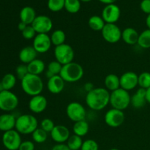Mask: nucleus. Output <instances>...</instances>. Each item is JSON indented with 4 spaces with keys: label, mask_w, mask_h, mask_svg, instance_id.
<instances>
[{
    "label": "nucleus",
    "mask_w": 150,
    "mask_h": 150,
    "mask_svg": "<svg viewBox=\"0 0 150 150\" xmlns=\"http://www.w3.org/2000/svg\"><path fill=\"white\" fill-rule=\"evenodd\" d=\"M19 100L17 95L11 91L0 92V110L4 112H11L18 107Z\"/></svg>",
    "instance_id": "6"
},
{
    "label": "nucleus",
    "mask_w": 150,
    "mask_h": 150,
    "mask_svg": "<svg viewBox=\"0 0 150 150\" xmlns=\"http://www.w3.org/2000/svg\"><path fill=\"white\" fill-rule=\"evenodd\" d=\"M140 8L145 14L150 15V0H142L140 3Z\"/></svg>",
    "instance_id": "42"
},
{
    "label": "nucleus",
    "mask_w": 150,
    "mask_h": 150,
    "mask_svg": "<svg viewBox=\"0 0 150 150\" xmlns=\"http://www.w3.org/2000/svg\"><path fill=\"white\" fill-rule=\"evenodd\" d=\"M29 108L34 114H41L43 112L48 105L46 98L42 95H35L31 98L29 101Z\"/></svg>",
    "instance_id": "17"
},
{
    "label": "nucleus",
    "mask_w": 150,
    "mask_h": 150,
    "mask_svg": "<svg viewBox=\"0 0 150 150\" xmlns=\"http://www.w3.org/2000/svg\"><path fill=\"white\" fill-rule=\"evenodd\" d=\"M35 146L34 142L32 141H23L21 142L18 150H35Z\"/></svg>",
    "instance_id": "41"
},
{
    "label": "nucleus",
    "mask_w": 150,
    "mask_h": 150,
    "mask_svg": "<svg viewBox=\"0 0 150 150\" xmlns=\"http://www.w3.org/2000/svg\"><path fill=\"white\" fill-rule=\"evenodd\" d=\"M139 86L144 89L150 87V73L143 72L139 75Z\"/></svg>",
    "instance_id": "36"
},
{
    "label": "nucleus",
    "mask_w": 150,
    "mask_h": 150,
    "mask_svg": "<svg viewBox=\"0 0 150 150\" xmlns=\"http://www.w3.org/2000/svg\"><path fill=\"white\" fill-rule=\"evenodd\" d=\"M109 150H119L118 149H117V148H112V149H109Z\"/></svg>",
    "instance_id": "50"
},
{
    "label": "nucleus",
    "mask_w": 150,
    "mask_h": 150,
    "mask_svg": "<svg viewBox=\"0 0 150 150\" xmlns=\"http://www.w3.org/2000/svg\"><path fill=\"white\" fill-rule=\"evenodd\" d=\"M52 140L57 144H64L67 142L70 136L68 127L62 125H55L52 131L50 133Z\"/></svg>",
    "instance_id": "16"
},
{
    "label": "nucleus",
    "mask_w": 150,
    "mask_h": 150,
    "mask_svg": "<svg viewBox=\"0 0 150 150\" xmlns=\"http://www.w3.org/2000/svg\"><path fill=\"white\" fill-rule=\"evenodd\" d=\"M16 117L10 113H4L0 115V130L7 132L15 129L16 123Z\"/></svg>",
    "instance_id": "19"
},
{
    "label": "nucleus",
    "mask_w": 150,
    "mask_h": 150,
    "mask_svg": "<svg viewBox=\"0 0 150 150\" xmlns=\"http://www.w3.org/2000/svg\"><path fill=\"white\" fill-rule=\"evenodd\" d=\"M38 54V53L37 52L36 50L33 48L32 45V46H30V45L25 46L19 52V60L21 62L22 64H28L31 62L37 59Z\"/></svg>",
    "instance_id": "20"
},
{
    "label": "nucleus",
    "mask_w": 150,
    "mask_h": 150,
    "mask_svg": "<svg viewBox=\"0 0 150 150\" xmlns=\"http://www.w3.org/2000/svg\"><path fill=\"white\" fill-rule=\"evenodd\" d=\"M50 38H51V43L55 47L65 43V32L62 30V29H56V30H54L51 33V35H50Z\"/></svg>",
    "instance_id": "30"
},
{
    "label": "nucleus",
    "mask_w": 150,
    "mask_h": 150,
    "mask_svg": "<svg viewBox=\"0 0 150 150\" xmlns=\"http://www.w3.org/2000/svg\"><path fill=\"white\" fill-rule=\"evenodd\" d=\"M65 0H48L47 6L48 10L54 13L61 11L64 8Z\"/></svg>",
    "instance_id": "35"
},
{
    "label": "nucleus",
    "mask_w": 150,
    "mask_h": 150,
    "mask_svg": "<svg viewBox=\"0 0 150 150\" xmlns=\"http://www.w3.org/2000/svg\"><path fill=\"white\" fill-rule=\"evenodd\" d=\"M2 144L7 150H18L21 144V136L16 130L4 132L2 135Z\"/></svg>",
    "instance_id": "10"
},
{
    "label": "nucleus",
    "mask_w": 150,
    "mask_h": 150,
    "mask_svg": "<svg viewBox=\"0 0 150 150\" xmlns=\"http://www.w3.org/2000/svg\"><path fill=\"white\" fill-rule=\"evenodd\" d=\"M81 150H99V145L93 139H86L83 141Z\"/></svg>",
    "instance_id": "37"
},
{
    "label": "nucleus",
    "mask_w": 150,
    "mask_h": 150,
    "mask_svg": "<svg viewBox=\"0 0 150 150\" xmlns=\"http://www.w3.org/2000/svg\"><path fill=\"white\" fill-rule=\"evenodd\" d=\"M32 139L35 143L42 144L46 142L48 139V133L40 127H38L32 133Z\"/></svg>",
    "instance_id": "34"
},
{
    "label": "nucleus",
    "mask_w": 150,
    "mask_h": 150,
    "mask_svg": "<svg viewBox=\"0 0 150 150\" xmlns=\"http://www.w3.org/2000/svg\"><path fill=\"white\" fill-rule=\"evenodd\" d=\"M125 116L123 111L111 108L106 111L104 116V121L105 124L111 127H118L123 124L125 121Z\"/></svg>",
    "instance_id": "11"
},
{
    "label": "nucleus",
    "mask_w": 150,
    "mask_h": 150,
    "mask_svg": "<svg viewBox=\"0 0 150 150\" xmlns=\"http://www.w3.org/2000/svg\"><path fill=\"white\" fill-rule=\"evenodd\" d=\"M66 114L69 120L76 122L86 120L87 112L85 107L79 102H71L67 105Z\"/></svg>",
    "instance_id": "8"
},
{
    "label": "nucleus",
    "mask_w": 150,
    "mask_h": 150,
    "mask_svg": "<svg viewBox=\"0 0 150 150\" xmlns=\"http://www.w3.org/2000/svg\"><path fill=\"white\" fill-rule=\"evenodd\" d=\"M51 150H70L65 144H57Z\"/></svg>",
    "instance_id": "43"
},
{
    "label": "nucleus",
    "mask_w": 150,
    "mask_h": 150,
    "mask_svg": "<svg viewBox=\"0 0 150 150\" xmlns=\"http://www.w3.org/2000/svg\"><path fill=\"white\" fill-rule=\"evenodd\" d=\"M81 2H89V1H91L92 0H80Z\"/></svg>",
    "instance_id": "49"
},
{
    "label": "nucleus",
    "mask_w": 150,
    "mask_h": 150,
    "mask_svg": "<svg viewBox=\"0 0 150 150\" xmlns=\"http://www.w3.org/2000/svg\"><path fill=\"white\" fill-rule=\"evenodd\" d=\"M105 88L109 92H114L120 88V79L118 76L114 73H110L104 79Z\"/></svg>",
    "instance_id": "24"
},
{
    "label": "nucleus",
    "mask_w": 150,
    "mask_h": 150,
    "mask_svg": "<svg viewBox=\"0 0 150 150\" xmlns=\"http://www.w3.org/2000/svg\"><path fill=\"white\" fill-rule=\"evenodd\" d=\"M121 16L120 7L114 4H107L103 7L101 13V17L105 23H116Z\"/></svg>",
    "instance_id": "13"
},
{
    "label": "nucleus",
    "mask_w": 150,
    "mask_h": 150,
    "mask_svg": "<svg viewBox=\"0 0 150 150\" xmlns=\"http://www.w3.org/2000/svg\"><path fill=\"white\" fill-rule=\"evenodd\" d=\"M22 37L26 40H33L37 35V32L32 27V25H28L26 29L21 32Z\"/></svg>",
    "instance_id": "40"
},
{
    "label": "nucleus",
    "mask_w": 150,
    "mask_h": 150,
    "mask_svg": "<svg viewBox=\"0 0 150 150\" xmlns=\"http://www.w3.org/2000/svg\"><path fill=\"white\" fill-rule=\"evenodd\" d=\"M65 81L62 79V78L58 76H53L51 79H48L47 82V89L48 92L54 95H58L61 93L64 90Z\"/></svg>",
    "instance_id": "18"
},
{
    "label": "nucleus",
    "mask_w": 150,
    "mask_h": 150,
    "mask_svg": "<svg viewBox=\"0 0 150 150\" xmlns=\"http://www.w3.org/2000/svg\"><path fill=\"white\" fill-rule=\"evenodd\" d=\"M29 73L40 76L45 70V64L42 60L40 59H35L32 62L27 64Z\"/></svg>",
    "instance_id": "25"
},
{
    "label": "nucleus",
    "mask_w": 150,
    "mask_h": 150,
    "mask_svg": "<svg viewBox=\"0 0 150 150\" xmlns=\"http://www.w3.org/2000/svg\"><path fill=\"white\" fill-rule=\"evenodd\" d=\"M17 82V77L13 73H7L4 75L0 81L3 90L11 91L12 89L15 87Z\"/></svg>",
    "instance_id": "27"
},
{
    "label": "nucleus",
    "mask_w": 150,
    "mask_h": 150,
    "mask_svg": "<svg viewBox=\"0 0 150 150\" xmlns=\"http://www.w3.org/2000/svg\"><path fill=\"white\" fill-rule=\"evenodd\" d=\"M32 26L37 34H48L52 30L53 21L48 16L40 15L35 18Z\"/></svg>",
    "instance_id": "12"
},
{
    "label": "nucleus",
    "mask_w": 150,
    "mask_h": 150,
    "mask_svg": "<svg viewBox=\"0 0 150 150\" xmlns=\"http://www.w3.org/2000/svg\"><path fill=\"white\" fill-rule=\"evenodd\" d=\"M51 45V38L48 34H37L32 42V46L39 54L48 52Z\"/></svg>",
    "instance_id": "14"
},
{
    "label": "nucleus",
    "mask_w": 150,
    "mask_h": 150,
    "mask_svg": "<svg viewBox=\"0 0 150 150\" xmlns=\"http://www.w3.org/2000/svg\"><path fill=\"white\" fill-rule=\"evenodd\" d=\"M139 33L133 27H127L122 32V40L127 45H133L138 43Z\"/></svg>",
    "instance_id": "22"
},
{
    "label": "nucleus",
    "mask_w": 150,
    "mask_h": 150,
    "mask_svg": "<svg viewBox=\"0 0 150 150\" xmlns=\"http://www.w3.org/2000/svg\"><path fill=\"white\" fill-rule=\"evenodd\" d=\"M19 17L21 22L26 23V25H32L37 17L36 11L32 7L26 6L21 10Z\"/></svg>",
    "instance_id": "23"
},
{
    "label": "nucleus",
    "mask_w": 150,
    "mask_h": 150,
    "mask_svg": "<svg viewBox=\"0 0 150 150\" xmlns=\"http://www.w3.org/2000/svg\"><path fill=\"white\" fill-rule=\"evenodd\" d=\"M98 1H100V2L103 3V4H105V5H107V4H114V3L117 1V0H98Z\"/></svg>",
    "instance_id": "45"
},
{
    "label": "nucleus",
    "mask_w": 150,
    "mask_h": 150,
    "mask_svg": "<svg viewBox=\"0 0 150 150\" xmlns=\"http://www.w3.org/2000/svg\"><path fill=\"white\" fill-rule=\"evenodd\" d=\"M84 70L83 67L77 62H72L62 66L59 76L67 83H75L83 78Z\"/></svg>",
    "instance_id": "3"
},
{
    "label": "nucleus",
    "mask_w": 150,
    "mask_h": 150,
    "mask_svg": "<svg viewBox=\"0 0 150 150\" xmlns=\"http://www.w3.org/2000/svg\"><path fill=\"white\" fill-rule=\"evenodd\" d=\"M130 100L131 96L129 92L120 88L111 92L109 104L113 108L124 111L130 105Z\"/></svg>",
    "instance_id": "5"
},
{
    "label": "nucleus",
    "mask_w": 150,
    "mask_h": 150,
    "mask_svg": "<svg viewBox=\"0 0 150 150\" xmlns=\"http://www.w3.org/2000/svg\"><path fill=\"white\" fill-rule=\"evenodd\" d=\"M122 32L120 27L116 23H105L101 31V35L104 40L108 43H117L122 39Z\"/></svg>",
    "instance_id": "9"
},
{
    "label": "nucleus",
    "mask_w": 150,
    "mask_h": 150,
    "mask_svg": "<svg viewBox=\"0 0 150 150\" xmlns=\"http://www.w3.org/2000/svg\"><path fill=\"white\" fill-rule=\"evenodd\" d=\"M21 86L26 95L33 97L41 95L43 90L44 83L40 76L29 73L21 80Z\"/></svg>",
    "instance_id": "2"
},
{
    "label": "nucleus",
    "mask_w": 150,
    "mask_h": 150,
    "mask_svg": "<svg viewBox=\"0 0 150 150\" xmlns=\"http://www.w3.org/2000/svg\"><path fill=\"white\" fill-rule=\"evenodd\" d=\"M54 127H55L54 122L49 118L43 119L40 122V128H42L48 133H51Z\"/></svg>",
    "instance_id": "38"
},
{
    "label": "nucleus",
    "mask_w": 150,
    "mask_h": 150,
    "mask_svg": "<svg viewBox=\"0 0 150 150\" xmlns=\"http://www.w3.org/2000/svg\"><path fill=\"white\" fill-rule=\"evenodd\" d=\"M111 92L105 87L94 88L86 95L85 101L87 106L95 111H102L110 103Z\"/></svg>",
    "instance_id": "1"
},
{
    "label": "nucleus",
    "mask_w": 150,
    "mask_h": 150,
    "mask_svg": "<svg viewBox=\"0 0 150 150\" xmlns=\"http://www.w3.org/2000/svg\"><path fill=\"white\" fill-rule=\"evenodd\" d=\"M81 7V1L80 0H65L64 9L66 11L71 14L79 13Z\"/></svg>",
    "instance_id": "33"
},
{
    "label": "nucleus",
    "mask_w": 150,
    "mask_h": 150,
    "mask_svg": "<svg viewBox=\"0 0 150 150\" xmlns=\"http://www.w3.org/2000/svg\"><path fill=\"white\" fill-rule=\"evenodd\" d=\"M138 45L144 49L150 48V29H146L139 34Z\"/></svg>",
    "instance_id": "31"
},
{
    "label": "nucleus",
    "mask_w": 150,
    "mask_h": 150,
    "mask_svg": "<svg viewBox=\"0 0 150 150\" xmlns=\"http://www.w3.org/2000/svg\"><path fill=\"white\" fill-rule=\"evenodd\" d=\"M27 74H29L27 64H21L16 68V76L17 79L22 80Z\"/></svg>",
    "instance_id": "39"
},
{
    "label": "nucleus",
    "mask_w": 150,
    "mask_h": 150,
    "mask_svg": "<svg viewBox=\"0 0 150 150\" xmlns=\"http://www.w3.org/2000/svg\"><path fill=\"white\" fill-rule=\"evenodd\" d=\"M146 89L139 87L136 92L131 96L130 105L136 109L142 108L146 105Z\"/></svg>",
    "instance_id": "21"
},
{
    "label": "nucleus",
    "mask_w": 150,
    "mask_h": 150,
    "mask_svg": "<svg viewBox=\"0 0 150 150\" xmlns=\"http://www.w3.org/2000/svg\"><path fill=\"white\" fill-rule=\"evenodd\" d=\"M37 128H38V121L32 114H21L16 119L15 129L21 135L32 134Z\"/></svg>",
    "instance_id": "4"
},
{
    "label": "nucleus",
    "mask_w": 150,
    "mask_h": 150,
    "mask_svg": "<svg viewBox=\"0 0 150 150\" xmlns=\"http://www.w3.org/2000/svg\"><path fill=\"white\" fill-rule=\"evenodd\" d=\"M27 26H28V25H26V23H23V22L20 21V23H19L18 25V29L21 31V32H23V31L25 29H26V27Z\"/></svg>",
    "instance_id": "46"
},
{
    "label": "nucleus",
    "mask_w": 150,
    "mask_h": 150,
    "mask_svg": "<svg viewBox=\"0 0 150 150\" xmlns=\"http://www.w3.org/2000/svg\"><path fill=\"white\" fill-rule=\"evenodd\" d=\"M62 64H60L57 60L51 61L48 63L47 66V70L45 73V76L48 78V79H51L54 76H58L60 74L62 68Z\"/></svg>",
    "instance_id": "29"
},
{
    "label": "nucleus",
    "mask_w": 150,
    "mask_h": 150,
    "mask_svg": "<svg viewBox=\"0 0 150 150\" xmlns=\"http://www.w3.org/2000/svg\"><path fill=\"white\" fill-rule=\"evenodd\" d=\"M120 88L127 92L139 86V75L133 71L125 72L120 76Z\"/></svg>",
    "instance_id": "15"
},
{
    "label": "nucleus",
    "mask_w": 150,
    "mask_h": 150,
    "mask_svg": "<svg viewBox=\"0 0 150 150\" xmlns=\"http://www.w3.org/2000/svg\"><path fill=\"white\" fill-rule=\"evenodd\" d=\"M88 25L92 30L95 31V32H101L105 26V22L104 21L101 16L95 15V16H91L89 18Z\"/></svg>",
    "instance_id": "28"
},
{
    "label": "nucleus",
    "mask_w": 150,
    "mask_h": 150,
    "mask_svg": "<svg viewBox=\"0 0 150 150\" xmlns=\"http://www.w3.org/2000/svg\"><path fill=\"white\" fill-rule=\"evenodd\" d=\"M55 60L62 65L69 64L73 62L75 57V52L71 45L64 43L62 45L56 46L54 51Z\"/></svg>",
    "instance_id": "7"
},
{
    "label": "nucleus",
    "mask_w": 150,
    "mask_h": 150,
    "mask_svg": "<svg viewBox=\"0 0 150 150\" xmlns=\"http://www.w3.org/2000/svg\"><path fill=\"white\" fill-rule=\"evenodd\" d=\"M83 142V141L82 140L81 137L73 134L70 136L67 142H66V144L70 150H80Z\"/></svg>",
    "instance_id": "32"
},
{
    "label": "nucleus",
    "mask_w": 150,
    "mask_h": 150,
    "mask_svg": "<svg viewBox=\"0 0 150 150\" xmlns=\"http://www.w3.org/2000/svg\"><path fill=\"white\" fill-rule=\"evenodd\" d=\"M89 130V125L86 120L74 122L73 126V133L80 137L86 136Z\"/></svg>",
    "instance_id": "26"
},
{
    "label": "nucleus",
    "mask_w": 150,
    "mask_h": 150,
    "mask_svg": "<svg viewBox=\"0 0 150 150\" xmlns=\"http://www.w3.org/2000/svg\"><path fill=\"white\" fill-rule=\"evenodd\" d=\"M146 25L147 26V29H150V15H148L146 18Z\"/></svg>",
    "instance_id": "48"
},
{
    "label": "nucleus",
    "mask_w": 150,
    "mask_h": 150,
    "mask_svg": "<svg viewBox=\"0 0 150 150\" xmlns=\"http://www.w3.org/2000/svg\"><path fill=\"white\" fill-rule=\"evenodd\" d=\"M146 102L150 104V87L146 89Z\"/></svg>",
    "instance_id": "47"
},
{
    "label": "nucleus",
    "mask_w": 150,
    "mask_h": 150,
    "mask_svg": "<svg viewBox=\"0 0 150 150\" xmlns=\"http://www.w3.org/2000/svg\"><path fill=\"white\" fill-rule=\"evenodd\" d=\"M94 88L95 87H94L93 83H91V82H87V83H86L84 85H83V89H84L87 93L88 92H91Z\"/></svg>",
    "instance_id": "44"
}]
</instances>
